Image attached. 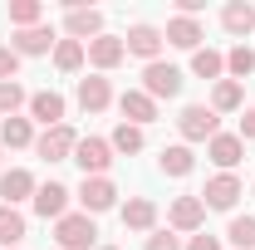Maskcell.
<instances>
[{"mask_svg":"<svg viewBox=\"0 0 255 250\" xmlns=\"http://www.w3.org/2000/svg\"><path fill=\"white\" fill-rule=\"evenodd\" d=\"M54 246L59 250H98V226L84 211H69L54 221Z\"/></svg>","mask_w":255,"mask_h":250,"instance_id":"cell-1","label":"cell"},{"mask_svg":"<svg viewBox=\"0 0 255 250\" xmlns=\"http://www.w3.org/2000/svg\"><path fill=\"white\" fill-rule=\"evenodd\" d=\"M177 132L182 142H211L221 132V113H211V103H187L177 113Z\"/></svg>","mask_w":255,"mask_h":250,"instance_id":"cell-2","label":"cell"},{"mask_svg":"<svg viewBox=\"0 0 255 250\" xmlns=\"http://www.w3.org/2000/svg\"><path fill=\"white\" fill-rule=\"evenodd\" d=\"M182 84H187V74L177 69V64H167V59H157V64H142V94L152 98H177L182 94Z\"/></svg>","mask_w":255,"mask_h":250,"instance_id":"cell-3","label":"cell"},{"mask_svg":"<svg viewBox=\"0 0 255 250\" xmlns=\"http://www.w3.org/2000/svg\"><path fill=\"white\" fill-rule=\"evenodd\" d=\"M241 196H246L241 177H236V172H216V177L206 182V191H201V206H206V211H236Z\"/></svg>","mask_w":255,"mask_h":250,"instance_id":"cell-4","label":"cell"},{"mask_svg":"<svg viewBox=\"0 0 255 250\" xmlns=\"http://www.w3.org/2000/svg\"><path fill=\"white\" fill-rule=\"evenodd\" d=\"M74 196H79L84 216H98V211H113V206H118V187H113V177H84Z\"/></svg>","mask_w":255,"mask_h":250,"instance_id":"cell-5","label":"cell"},{"mask_svg":"<svg viewBox=\"0 0 255 250\" xmlns=\"http://www.w3.org/2000/svg\"><path fill=\"white\" fill-rule=\"evenodd\" d=\"M69 162H79L84 177H108V167H113V147H108V137H79V147H74Z\"/></svg>","mask_w":255,"mask_h":250,"instance_id":"cell-6","label":"cell"},{"mask_svg":"<svg viewBox=\"0 0 255 250\" xmlns=\"http://www.w3.org/2000/svg\"><path fill=\"white\" fill-rule=\"evenodd\" d=\"M74 147H79V132H74L69 123L44 127V132L34 137V152L44 157V162H69V157H74Z\"/></svg>","mask_w":255,"mask_h":250,"instance_id":"cell-7","label":"cell"},{"mask_svg":"<svg viewBox=\"0 0 255 250\" xmlns=\"http://www.w3.org/2000/svg\"><path fill=\"white\" fill-rule=\"evenodd\" d=\"M34 191H39V182H34L30 167H10V172H0V206L34 201Z\"/></svg>","mask_w":255,"mask_h":250,"instance_id":"cell-8","label":"cell"},{"mask_svg":"<svg viewBox=\"0 0 255 250\" xmlns=\"http://www.w3.org/2000/svg\"><path fill=\"white\" fill-rule=\"evenodd\" d=\"M103 30V10H89V5H79V10H69L64 15V39H79V44H94Z\"/></svg>","mask_w":255,"mask_h":250,"instance_id":"cell-9","label":"cell"},{"mask_svg":"<svg viewBox=\"0 0 255 250\" xmlns=\"http://www.w3.org/2000/svg\"><path fill=\"white\" fill-rule=\"evenodd\" d=\"M162 44H167V39H162L157 25H132V30L123 34V49H128V54H137L142 64H157L162 59Z\"/></svg>","mask_w":255,"mask_h":250,"instance_id":"cell-10","label":"cell"},{"mask_svg":"<svg viewBox=\"0 0 255 250\" xmlns=\"http://www.w3.org/2000/svg\"><path fill=\"white\" fill-rule=\"evenodd\" d=\"M167 226L182 231V236H196V231L206 226V206H201V196H177L172 211H167Z\"/></svg>","mask_w":255,"mask_h":250,"instance_id":"cell-11","label":"cell"},{"mask_svg":"<svg viewBox=\"0 0 255 250\" xmlns=\"http://www.w3.org/2000/svg\"><path fill=\"white\" fill-rule=\"evenodd\" d=\"M59 44V34L49 30V25H34V30H15L10 34V49L20 54V59H34V54H49Z\"/></svg>","mask_w":255,"mask_h":250,"instance_id":"cell-12","label":"cell"},{"mask_svg":"<svg viewBox=\"0 0 255 250\" xmlns=\"http://www.w3.org/2000/svg\"><path fill=\"white\" fill-rule=\"evenodd\" d=\"M69 196L74 191L64 187V182H44V187L34 191V216H44V221H59V216H69Z\"/></svg>","mask_w":255,"mask_h":250,"instance_id":"cell-13","label":"cell"},{"mask_svg":"<svg viewBox=\"0 0 255 250\" xmlns=\"http://www.w3.org/2000/svg\"><path fill=\"white\" fill-rule=\"evenodd\" d=\"M30 123H44V127H59L64 123V94H54V89H39V94H30Z\"/></svg>","mask_w":255,"mask_h":250,"instance_id":"cell-14","label":"cell"},{"mask_svg":"<svg viewBox=\"0 0 255 250\" xmlns=\"http://www.w3.org/2000/svg\"><path fill=\"white\" fill-rule=\"evenodd\" d=\"M162 39L172 44V49H201V39H206V30H201V20H187V15H172L167 20V30H162Z\"/></svg>","mask_w":255,"mask_h":250,"instance_id":"cell-15","label":"cell"},{"mask_svg":"<svg viewBox=\"0 0 255 250\" xmlns=\"http://www.w3.org/2000/svg\"><path fill=\"white\" fill-rule=\"evenodd\" d=\"M74 98H79V108H84V113H103V108L113 103V84H108L103 74H89V79H79Z\"/></svg>","mask_w":255,"mask_h":250,"instance_id":"cell-16","label":"cell"},{"mask_svg":"<svg viewBox=\"0 0 255 250\" xmlns=\"http://www.w3.org/2000/svg\"><path fill=\"white\" fill-rule=\"evenodd\" d=\"M118 113H123V123L132 127H147V123H157V103L142 94V89H128L123 98H118Z\"/></svg>","mask_w":255,"mask_h":250,"instance_id":"cell-17","label":"cell"},{"mask_svg":"<svg viewBox=\"0 0 255 250\" xmlns=\"http://www.w3.org/2000/svg\"><path fill=\"white\" fill-rule=\"evenodd\" d=\"M84 49H89V64H94L98 74H108V69H118V64L128 59V49H123L118 34H98L94 44H84Z\"/></svg>","mask_w":255,"mask_h":250,"instance_id":"cell-18","label":"cell"},{"mask_svg":"<svg viewBox=\"0 0 255 250\" xmlns=\"http://www.w3.org/2000/svg\"><path fill=\"white\" fill-rule=\"evenodd\" d=\"M206 157H211L221 172H236V167H241V157H246V142H241L236 132H216V137L206 142Z\"/></svg>","mask_w":255,"mask_h":250,"instance_id":"cell-19","label":"cell"},{"mask_svg":"<svg viewBox=\"0 0 255 250\" xmlns=\"http://www.w3.org/2000/svg\"><path fill=\"white\" fill-rule=\"evenodd\" d=\"M123 226L137 231V236H152V231H157V201H152V196H132L123 206Z\"/></svg>","mask_w":255,"mask_h":250,"instance_id":"cell-20","label":"cell"},{"mask_svg":"<svg viewBox=\"0 0 255 250\" xmlns=\"http://www.w3.org/2000/svg\"><path fill=\"white\" fill-rule=\"evenodd\" d=\"M157 167H162V177H191L196 172V152H191L187 142H172V147L157 152Z\"/></svg>","mask_w":255,"mask_h":250,"instance_id":"cell-21","label":"cell"},{"mask_svg":"<svg viewBox=\"0 0 255 250\" xmlns=\"http://www.w3.org/2000/svg\"><path fill=\"white\" fill-rule=\"evenodd\" d=\"M221 30L236 34L241 44H246V34L255 30V10L246 5V0H231V5H221Z\"/></svg>","mask_w":255,"mask_h":250,"instance_id":"cell-22","label":"cell"},{"mask_svg":"<svg viewBox=\"0 0 255 250\" xmlns=\"http://www.w3.org/2000/svg\"><path fill=\"white\" fill-rule=\"evenodd\" d=\"M25 236H30V226H25V216H20V206H0V246L20 250Z\"/></svg>","mask_w":255,"mask_h":250,"instance_id":"cell-23","label":"cell"},{"mask_svg":"<svg viewBox=\"0 0 255 250\" xmlns=\"http://www.w3.org/2000/svg\"><path fill=\"white\" fill-rule=\"evenodd\" d=\"M0 147H34V127L30 118H0Z\"/></svg>","mask_w":255,"mask_h":250,"instance_id":"cell-24","label":"cell"},{"mask_svg":"<svg viewBox=\"0 0 255 250\" xmlns=\"http://www.w3.org/2000/svg\"><path fill=\"white\" fill-rule=\"evenodd\" d=\"M191 74H196V79H211V84H221V74H226V54H221V49H196V54H191Z\"/></svg>","mask_w":255,"mask_h":250,"instance_id":"cell-25","label":"cell"},{"mask_svg":"<svg viewBox=\"0 0 255 250\" xmlns=\"http://www.w3.org/2000/svg\"><path fill=\"white\" fill-rule=\"evenodd\" d=\"M108 147H113V152H123V157H132V152H142V147H147V132H142V127H132V123H118V127H113V137H108Z\"/></svg>","mask_w":255,"mask_h":250,"instance_id":"cell-26","label":"cell"},{"mask_svg":"<svg viewBox=\"0 0 255 250\" xmlns=\"http://www.w3.org/2000/svg\"><path fill=\"white\" fill-rule=\"evenodd\" d=\"M84 59H89V49H84L79 39H59V44H54V69H59V74H79Z\"/></svg>","mask_w":255,"mask_h":250,"instance_id":"cell-27","label":"cell"},{"mask_svg":"<svg viewBox=\"0 0 255 250\" xmlns=\"http://www.w3.org/2000/svg\"><path fill=\"white\" fill-rule=\"evenodd\" d=\"M241 84H236V79H221V84H216V89H211V113H236V108H241Z\"/></svg>","mask_w":255,"mask_h":250,"instance_id":"cell-28","label":"cell"},{"mask_svg":"<svg viewBox=\"0 0 255 250\" xmlns=\"http://www.w3.org/2000/svg\"><path fill=\"white\" fill-rule=\"evenodd\" d=\"M226 74H231L236 84H241V79H251V74H255V49H251V44H236V49L226 54Z\"/></svg>","mask_w":255,"mask_h":250,"instance_id":"cell-29","label":"cell"},{"mask_svg":"<svg viewBox=\"0 0 255 250\" xmlns=\"http://www.w3.org/2000/svg\"><path fill=\"white\" fill-rule=\"evenodd\" d=\"M226 241H231L236 250H255V216H231Z\"/></svg>","mask_w":255,"mask_h":250,"instance_id":"cell-30","label":"cell"},{"mask_svg":"<svg viewBox=\"0 0 255 250\" xmlns=\"http://www.w3.org/2000/svg\"><path fill=\"white\" fill-rule=\"evenodd\" d=\"M39 20H44V5H39V0H15V5H10V25H15V30H34Z\"/></svg>","mask_w":255,"mask_h":250,"instance_id":"cell-31","label":"cell"},{"mask_svg":"<svg viewBox=\"0 0 255 250\" xmlns=\"http://www.w3.org/2000/svg\"><path fill=\"white\" fill-rule=\"evenodd\" d=\"M25 103H30V94H25L20 84H0V118H15Z\"/></svg>","mask_w":255,"mask_h":250,"instance_id":"cell-32","label":"cell"},{"mask_svg":"<svg viewBox=\"0 0 255 250\" xmlns=\"http://www.w3.org/2000/svg\"><path fill=\"white\" fill-rule=\"evenodd\" d=\"M142 250H187V246L177 241V231H152V236L142 241Z\"/></svg>","mask_w":255,"mask_h":250,"instance_id":"cell-33","label":"cell"},{"mask_svg":"<svg viewBox=\"0 0 255 250\" xmlns=\"http://www.w3.org/2000/svg\"><path fill=\"white\" fill-rule=\"evenodd\" d=\"M15 74H20V54L10 44H0V84H15Z\"/></svg>","mask_w":255,"mask_h":250,"instance_id":"cell-34","label":"cell"},{"mask_svg":"<svg viewBox=\"0 0 255 250\" xmlns=\"http://www.w3.org/2000/svg\"><path fill=\"white\" fill-rule=\"evenodd\" d=\"M236 137H241V142H255V108H246V113H241V127H236Z\"/></svg>","mask_w":255,"mask_h":250,"instance_id":"cell-35","label":"cell"},{"mask_svg":"<svg viewBox=\"0 0 255 250\" xmlns=\"http://www.w3.org/2000/svg\"><path fill=\"white\" fill-rule=\"evenodd\" d=\"M187 250H221V241H216V236H201V231H196V236L187 241Z\"/></svg>","mask_w":255,"mask_h":250,"instance_id":"cell-36","label":"cell"},{"mask_svg":"<svg viewBox=\"0 0 255 250\" xmlns=\"http://www.w3.org/2000/svg\"><path fill=\"white\" fill-rule=\"evenodd\" d=\"M98 250H118V246H98Z\"/></svg>","mask_w":255,"mask_h":250,"instance_id":"cell-37","label":"cell"},{"mask_svg":"<svg viewBox=\"0 0 255 250\" xmlns=\"http://www.w3.org/2000/svg\"><path fill=\"white\" fill-rule=\"evenodd\" d=\"M251 191H255V187H251Z\"/></svg>","mask_w":255,"mask_h":250,"instance_id":"cell-38","label":"cell"}]
</instances>
